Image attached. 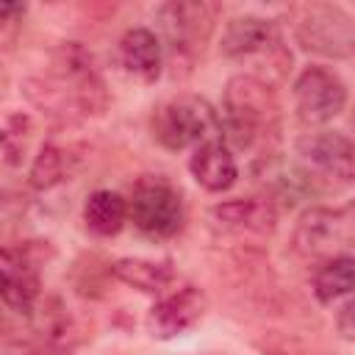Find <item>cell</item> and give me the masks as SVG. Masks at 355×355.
I'll return each instance as SVG.
<instances>
[{"mask_svg":"<svg viewBox=\"0 0 355 355\" xmlns=\"http://www.w3.org/2000/svg\"><path fill=\"white\" fill-rule=\"evenodd\" d=\"M153 136L166 150H183L191 144L216 141L222 136V119L202 97H175L155 108Z\"/></svg>","mask_w":355,"mask_h":355,"instance_id":"cell-3","label":"cell"},{"mask_svg":"<svg viewBox=\"0 0 355 355\" xmlns=\"http://www.w3.org/2000/svg\"><path fill=\"white\" fill-rule=\"evenodd\" d=\"M355 291V255H338L324 261L313 275V294L319 302H333Z\"/></svg>","mask_w":355,"mask_h":355,"instance_id":"cell-17","label":"cell"},{"mask_svg":"<svg viewBox=\"0 0 355 355\" xmlns=\"http://www.w3.org/2000/svg\"><path fill=\"white\" fill-rule=\"evenodd\" d=\"M294 250L308 261H330L355 250V202L308 208L294 227Z\"/></svg>","mask_w":355,"mask_h":355,"instance_id":"cell-5","label":"cell"},{"mask_svg":"<svg viewBox=\"0 0 355 355\" xmlns=\"http://www.w3.org/2000/svg\"><path fill=\"white\" fill-rule=\"evenodd\" d=\"M294 39L302 50L322 58L355 55V19L333 3H308L294 11Z\"/></svg>","mask_w":355,"mask_h":355,"instance_id":"cell-4","label":"cell"},{"mask_svg":"<svg viewBox=\"0 0 355 355\" xmlns=\"http://www.w3.org/2000/svg\"><path fill=\"white\" fill-rule=\"evenodd\" d=\"M128 214L150 239H169L183 227V200L161 178H147L133 189Z\"/></svg>","mask_w":355,"mask_h":355,"instance_id":"cell-7","label":"cell"},{"mask_svg":"<svg viewBox=\"0 0 355 355\" xmlns=\"http://www.w3.org/2000/svg\"><path fill=\"white\" fill-rule=\"evenodd\" d=\"M205 313V294L194 286H183L175 294H166L153 305L147 316V330L155 338H175L194 327Z\"/></svg>","mask_w":355,"mask_h":355,"instance_id":"cell-12","label":"cell"},{"mask_svg":"<svg viewBox=\"0 0 355 355\" xmlns=\"http://www.w3.org/2000/svg\"><path fill=\"white\" fill-rule=\"evenodd\" d=\"M67 153L58 150L55 144H44L39 150V155L33 158L31 166V186L33 189H53L55 183H61L67 178Z\"/></svg>","mask_w":355,"mask_h":355,"instance_id":"cell-19","label":"cell"},{"mask_svg":"<svg viewBox=\"0 0 355 355\" xmlns=\"http://www.w3.org/2000/svg\"><path fill=\"white\" fill-rule=\"evenodd\" d=\"M83 219L86 227L97 236H114L122 230L125 219H128V202L108 189H100L94 194H89L86 205H83Z\"/></svg>","mask_w":355,"mask_h":355,"instance_id":"cell-16","label":"cell"},{"mask_svg":"<svg viewBox=\"0 0 355 355\" xmlns=\"http://www.w3.org/2000/svg\"><path fill=\"white\" fill-rule=\"evenodd\" d=\"M336 327H338L341 338L355 341V300H349V302L338 311V316H336Z\"/></svg>","mask_w":355,"mask_h":355,"instance_id":"cell-21","label":"cell"},{"mask_svg":"<svg viewBox=\"0 0 355 355\" xmlns=\"http://www.w3.org/2000/svg\"><path fill=\"white\" fill-rule=\"evenodd\" d=\"M300 169L316 180L327 183H352L355 180V144L336 130L308 133L297 141Z\"/></svg>","mask_w":355,"mask_h":355,"instance_id":"cell-8","label":"cell"},{"mask_svg":"<svg viewBox=\"0 0 355 355\" xmlns=\"http://www.w3.org/2000/svg\"><path fill=\"white\" fill-rule=\"evenodd\" d=\"M28 97L55 116H89L105 108V86L78 44H69L53 55L50 69L42 78L28 80Z\"/></svg>","mask_w":355,"mask_h":355,"instance_id":"cell-1","label":"cell"},{"mask_svg":"<svg viewBox=\"0 0 355 355\" xmlns=\"http://www.w3.org/2000/svg\"><path fill=\"white\" fill-rule=\"evenodd\" d=\"M111 272L122 283H128V286H133L139 291H147V294L164 291L169 286V280H172L169 263H155V261H144V258H122V261H116L111 266Z\"/></svg>","mask_w":355,"mask_h":355,"instance_id":"cell-18","label":"cell"},{"mask_svg":"<svg viewBox=\"0 0 355 355\" xmlns=\"http://www.w3.org/2000/svg\"><path fill=\"white\" fill-rule=\"evenodd\" d=\"M189 169H191L194 180L208 191H227L239 178L236 158L219 139L200 144L189 161Z\"/></svg>","mask_w":355,"mask_h":355,"instance_id":"cell-13","label":"cell"},{"mask_svg":"<svg viewBox=\"0 0 355 355\" xmlns=\"http://www.w3.org/2000/svg\"><path fill=\"white\" fill-rule=\"evenodd\" d=\"M119 55L125 69L139 75L141 80H155L161 75V39L147 28H130L119 42Z\"/></svg>","mask_w":355,"mask_h":355,"instance_id":"cell-14","label":"cell"},{"mask_svg":"<svg viewBox=\"0 0 355 355\" xmlns=\"http://www.w3.org/2000/svg\"><path fill=\"white\" fill-rule=\"evenodd\" d=\"M222 53L230 58H255L283 53L280 31L263 17H233L222 33Z\"/></svg>","mask_w":355,"mask_h":355,"instance_id":"cell-11","label":"cell"},{"mask_svg":"<svg viewBox=\"0 0 355 355\" xmlns=\"http://www.w3.org/2000/svg\"><path fill=\"white\" fill-rule=\"evenodd\" d=\"M39 266L25 247L3 250V302L19 316H31L39 300Z\"/></svg>","mask_w":355,"mask_h":355,"instance_id":"cell-10","label":"cell"},{"mask_svg":"<svg viewBox=\"0 0 355 355\" xmlns=\"http://www.w3.org/2000/svg\"><path fill=\"white\" fill-rule=\"evenodd\" d=\"M214 216L222 219L227 227L247 233H272L275 227V208L269 200H230L216 205Z\"/></svg>","mask_w":355,"mask_h":355,"instance_id":"cell-15","label":"cell"},{"mask_svg":"<svg viewBox=\"0 0 355 355\" xmlns=\"http://www.w3.org/2000/svg\"><path fill=\"white\" fill-rule=\"evenodd\" d=\"M36 355H69V352H61V349H47V352H36Z\"/></svg>","mask_w":355,"mask_h":355,"instance_id":"cell-22","label":"cell"},{"mask_svg":"<svg viewBox=\"0 0 355 355\" xmlns=\"http://www.w3.org/2000/svg\"><path fill=\"white\" fill-rule=\"evenodd\" d=\"M214 19L216 6L205 0H172L158 8L161 33L175 58L197 55L214 31Z\"/></svg>","mask_w":355,"mask_h":355,"instance_id":"cell-6","label":"cell"},{"mask_svg":"<svg viewBox=\"0 0 355 355\" xmlns=\"http://www.w3.org/2000/svg\"><path fill=\"white\" fill-rule=\"evenodd\" d=\"M28 116L22 114H14L8 116L6 122V130H3V155L8 164H19L22 161V153H25V144H28Z\"/></svg>","mask_w":355,"mask_h":355,"instance_id":"cell-20","label":"cell"},{"mask_svg":"<svg viewBox=\"0 0 355 355\" xmlns=\"http://www.w3.org/2000/svg\"><path fill=\"white\" fill-rule=\"evenodd\" d=\"M277 100L272 86L258 75H236L225 89L222 133L241 150L255 147L277 133Z\"/></svg>","mask_w":355,"mask_h":355,"instance_id":"cell-2","label":"cell"},{"mask_svg":"<svg viewBox=\"0 0 355 355\" xmlns=\"http://www.w3.org/2000/svg\"><path fill=\"white\" fill-rule=\"evenodd\" d=\"M297 116L302 125H324L347 105L344 80L327 67H308L294 83Z\"/></svg>","mask_w":355,"mask_h":355,"instance_id":"cell-9","label":"cell"},{"mask_svg":"<svg viewBox=\"0 0 355 355\" xmlns=\"http://www.w3.org/2000/svg\"><path fill=\"white\" fill-rule=\"evenodd\" d=\"M352 128H355V108H352Z\"/></svg>","mask_w":355,"mask_h":355,"instance_id":"cell-23","label":"cell"}]
</instances>
